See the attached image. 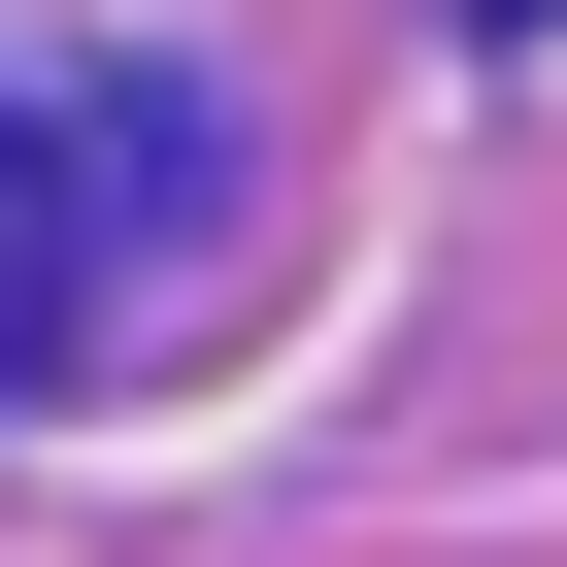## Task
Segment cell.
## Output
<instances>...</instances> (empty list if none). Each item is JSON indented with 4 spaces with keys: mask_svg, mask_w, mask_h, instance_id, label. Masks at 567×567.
Instances as JSON below:
<instances>
[{
    "mask_svg": "<svg viewBox=\"0 0 567 567\" xmlns=\"http://www.w3.org/2000/svg\"><path fill=\"white\" fill-rule=\"evenodd\" d=\"M68 334H101V134H68L34 68H0V401H34Z\"/></svg>",
    "mask_w": 567,
    "mask_h": 567,
    "instance_id": "obj_1",
    "label": "cell"
}]
</instances>
